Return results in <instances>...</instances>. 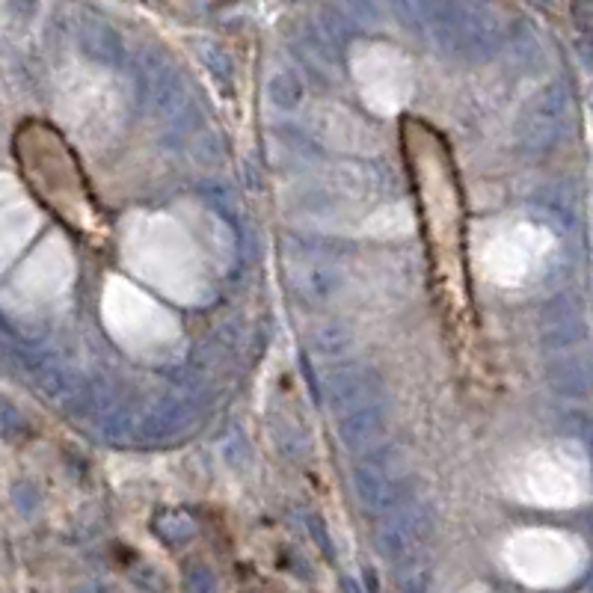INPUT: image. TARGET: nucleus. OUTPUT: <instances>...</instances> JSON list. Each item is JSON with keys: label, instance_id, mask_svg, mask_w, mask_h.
Returning <instances> with one entry per match:
<instances>
[{"label": "nucleus", "instance_id": "20e7f679", "mask_svg": "<svg viewBox=\"0 0 593 593\" xmlns=\"http://www.w3.org/2000/svg\"><path fill=\"white\" fill-rule=\"evenodd\" d=\"M69 273H72L69 250L60 241H45L33 253V258H27V264L15 273L9 294L24 309H39L51 303L69 285Z\"/></svg>", "mask_w": 593, "mask_h": 593}, {"label": "nucleus", "instance_id": "39448f33", "mask_svg": "<svg viewBox=\"0 0 593 593\" xmlns=\"http://www.w3.org/2000/svg\"><path fill=\"white\" fill-rule=\"evenodd\" d=\"M356 78L368 104L377 110H395L407 98L410 69L389 45H368L365 60H356Z\"/></svg>", "mask_w": 593, "mask_h": 593}, {"label": "nucleus", "instance_id": "f03ea898", "mask_svg": "<svg viewBox=\"0 0 593 593\" xmlns=\"http://www.w3.org/2000/svg\"><path fill=\"white\" fill-rule=\"evenodd\" d=\"M122 255L143 282L161 288L172 300L196 303L208 288L202 255L170 214L128 217L122 232Z\"/></svg>", "mask_w": 593, "mask_h": 593}, {"label": "nucleus", "instance_id": "7ed1b4c3", "mask_svg": "<svg viewBox=\"0 0 593 593\" xmlns=\"http://www.w3.org/2000/svg\"><path fill=\"white\" fill-rule=\"evenodd\" d=\"M101 312L110 336L134 356L161 359L181 339V327L170 312L125 279L107 282Z\"/></svg>", "mask_w": 593, "mask_h": 593}, {"label": "nucleus", "instance_id": "423d86ee", "mask_svg": "<svg viewBox=\"0 0 593 593\" xmlns=\"http://www.w3.org/2000/svg\"><path fill=\"white\" fill-rule=\"evenodd\" d=\"M36 226H39L36 208L15 193L9 178H3L0 181V273L21 255Z\"/></svg>", "mask_w": 593, "mask_h": 593}, {"label": "nucleus", "instance_id": "f257e3e1", "mask_svg": "<svg viewBox=\"0 0 593 593\" xmlns=\"http://www.w3.org/2000/svg\"><path fill=\"white\" fill-rule=\"evenodd\" d=\"M404 146L410 158V172L419 193L427 244L433 258L436 288L442 291L445 309L451 306V291L457 288L460 270V211H457V187L451 175V161L442 137L424 122H404Z\"/></svg>", "mask_w": 593, "mask_h": 593}]
</instances>
